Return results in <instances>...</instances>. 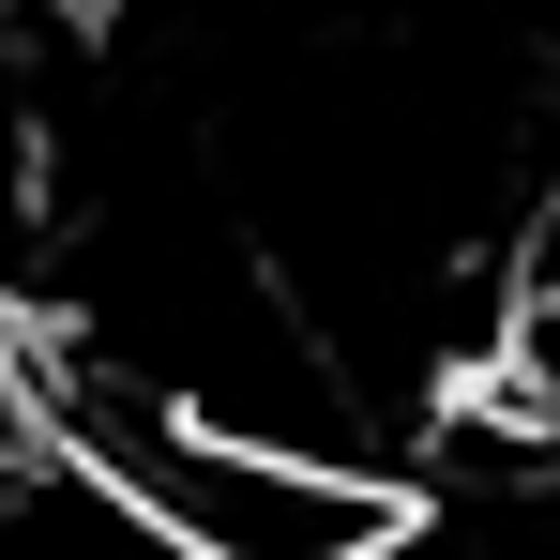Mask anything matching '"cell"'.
<instances>
[{
  "label": "cell",
  "instance_id": "cell-2",
  "mask_svg": "<svg viewBox=\"0 0 560 560\" xmlns=\"http://www.w3.org/2000/svg\"><path fill=\"white\" fill-rule=\"evenodd\" d=\"M106 0H0V61H46V46H92Z\"/></svg>",
  "mask_w": 560,
  "mask_h": 560
},
{
  "label": "cell",
  "instance_id": "cell-1",
  "mask_svg": "<svg viewBox=\"0 0 560 560\" xmlns=\"http://www.w3.org/2000/svg\"><path fill=\"white\" fill-rule=\"evenodd\" d=\"M15 378V424L31 455H61L137 546L167 560H394L409 546V485L364 455H318V440H258V424H212L183 394L121 378L106 349H77L61 318H15L0 334Z\"/></svg>",
  "mask_w": 560,
  "mask_h": 560
}]
</instances>
